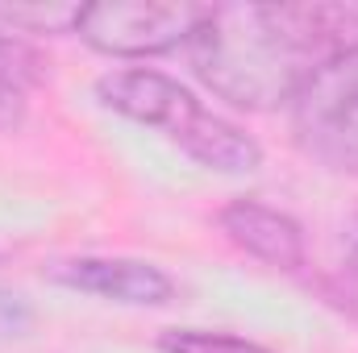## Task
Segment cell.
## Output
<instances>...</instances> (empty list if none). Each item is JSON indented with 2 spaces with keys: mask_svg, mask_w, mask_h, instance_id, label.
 I'll return each instance as SVG.
<instances>
[{
  "mask_svg": "<svg viewBox=\"0 0 358 353\" xmlns=\"http://www.w3.org/2000/svg\"><path fill=\"white\" fill-rule=\"evenodd\" d=\"M221 229L229 233L234 246H242L246 254H255L259 262L279 266V270H296L304 262V237L300 225L283 212H275L267 204L255 200H234L221 212Z\"/></svg>",
  "mask_w": 358,
  "mask_h": 353,
  "instance_id": "8992f818",
  "label": "cell"
},
{
  "mask_svg": "<svg viewBox=\"0 0 358 353\" xmlns=\"http://www.w3.org/2000/svg\"><path fill=\"white\" fill-rule=\"evenodd\" d=\"M80 8L84 4H8L0 8V21L29 33H63V29H76Z\"/></svg>",
  "mask_w": 358,
  "mask_h": 353,
  "instance_id": "ba28073f",
  "label": "cell"
},
{
  "mask_svg": "<svg viewBox=\"0 0 358 353\" xmlns=\"http://www.w3.org/2000/svg\"><path fill=\"white\" fill-rule=\"evenodd\" d=\"M34 80H38V54L17 38H0V125H8L21 112L25 88Z\"/></svg>",
  "mask_w": 358,
  "mask_h": 353,
  "instance_id": "52a82bcc",
  "label": "cell"
},
{
  "mask_svg": "<svg viewBox=\"0 0 358 353\" xmlns=\"http://www.w3.org/2000/svg\"><path fill=\"white\" fill-rule=\"evenodd\" d=\"M96 96L104 108L159 129L163 137H171L179 150H187L196 163L225 171V175H242L259 167V146L229 125L225 117L208 112L187 88H179L176 80L159 75V71H117L104 75L96 84Z\"/></svg>",
  "mask_w": 358,
  "mask_h": 353,
  "instance_id": "7a4b0ae2",
  "label": "cell"
},
{
  "mask_svg": "<svg viewBox=\"0 0 358 353\" xmlns=\"http://www.w3.org/2000/svg\"><path fill=\"white\" fill-rule=\"evenodd\" d=\"M204 13L208 4H187V0H104L80 8L76 33L100 54L142 59L192 42Z\"/></svg>",
  "mask_w": 358,
  "mask_h": 353,
  "instance_id": "277c9868",
  "label": "cell"
},
{
  "mask_svg": "<svg viewBox=\"0 0 358 353\" xmlns=\"http://www.w3.org/2000/svg\"><path fill=\"white\" fill-rule=\"evenodd\" d=\"M350 262H355V270H358V237H355V246H350Z\"/></svg>",
  "mask_w": 358,
  "mask_h": 353,
  "instance_id": "30bf717a",
  "label": "cell"
},
{
  "mask_svg": "<svg viewBox=\"0 0 358 353\" xmlns=\"http://www.w3.org/2000/svg\"><path fill=\"white\" fill-rule=\"evenodd\" d=\"M292 133L308 158L358 175V46L317 67L296 91Z\"/></svg>",
  "mask_w": 358,
  "mask_h": 353,
  "instance_id": "3957f363",
  "label": "cell"
},
{
  "mask_svg": "<svg viewBox=\"0 0 358 353\" xmlns=\"http://www.w3.org/2000/svg\"><path fill=\"white\" fill-rule=\"evenodd\" d=\"M358 46V4H221L192 33L196 75L238 108L292 104L317 67Z\"/></svg>",
  "mask_w": 358,
  "mask_h": 353,
  "instance_id": "6da1fadb",
  "label": "cell"
},
{
  "mask_svg": "<svg viewBox=\"0 0 358 353\" xmlns=\"http://www.w3.org/2000/svg\"><path fill=\"white\" fill-rule=\"evenodd\" d=\"M50 278L100 295V299H117V303H167L171 299V278L159 266L134 262V258H76V262H59L50 270Z\"/></svg>",
  "mask_w": 358,
  "mask_h": 353,
  "instance_id": "5b68a950",
  "label": "cell"
},
{
  "mask_svg": "<svg viewBox=\"0 0 358 353\" xmlns=\"http://www.w3.org/2000/svg\"><path fill=\"white\" fill-rule=\"evenodd\" d=\"M167 353H267L263 345H250L229 333H167L163 337Z\"/></svg>",
  "mask_w": 358,
  "mask_h": 353,
  "instance_id": "9c48e42d",
  "label": "cell"
}]
</instances>
